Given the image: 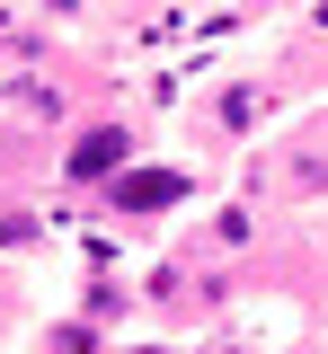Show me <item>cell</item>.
Returning <instances> with one entry per match:
<instances>
[{"instance_id":"1","label":"cell","mask_w":328,"mask_h":354,"mask_svg":"<svg viewBox=\"0 0 328 354\" xmlns=\"http://www.w3.org/2000/svg\"><path fill=\"white\" fill-rule=\"evenodd\" d=\"M160 195H178V177H134L125 186V204H160Z\"/></svg>"}]
</instances>
